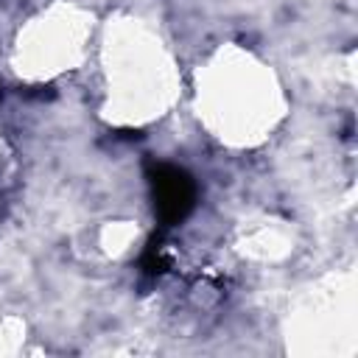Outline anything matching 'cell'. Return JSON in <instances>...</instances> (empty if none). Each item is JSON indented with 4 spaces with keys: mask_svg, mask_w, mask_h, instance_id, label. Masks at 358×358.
<instances>
[{
    "mask_svg": "<svg viewBox=\"0 0 358 358\" xmlns=\"http://www.w3.org/2000/svg\"><path fill=\"white\" fill-rule=\"evenodd\" d=\"M145 176L151 185V199H154V213L162 227H176L190 215L196 207V182L193 176L171 162H148Z\"/></svg>",
    "mask_w": 358,
    "mask_h": 358,
    "instance_id": "1",
    "label": "cell"
}]
</instances>
